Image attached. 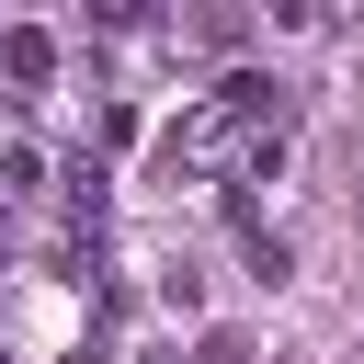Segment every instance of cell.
I'll return each mask as SVG.
<instances>
[{"label":"cell","mask_w":364,"mask_h":364,"mask_svg":"<svg viewBox=\"0 0 364 364\" xmlns=\"http://www.w3.org/2000/svg\"><path fill=\"white\" fill-rule=\"evenodd\" d=\"M193 364H250V341H239V330H205V353H193Z\"/></svg>","instance_id":"obj_1"}]
</instances>
